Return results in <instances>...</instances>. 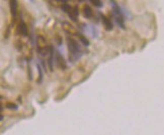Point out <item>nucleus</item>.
I'll return each instance as SVG.
<instances>
[{
	"mask_svg": "<svg viewBox=\"0 0 164 135\" xmlns=\"http://www.w3.org/2000/svg\"><path fill=\"white\" fill-rule=\"evenodd\" d=\"M89 1H90L94 6H96V7H98V8H100L101 6H103L101 0H89Z\"/></svg>",
	"mask_w": 164,
	"mask_h": 135,
	"instance_id": "12",
	"label": "nucleus"
},
{
	"mask_svg": "<svg viewBox=\"0 0 164 135\" xmlns=\"http://www.w3.org/2000/svg\"><path fill=\"white\" fill-rule=\"evenodd\" d=\"M58 1L62 2V3H66V2H67V0H58Z\"/></svg>",
	"mask_w": 164,
	"mask_h": 135,
	"instance_id": "14",
	"label": "nucleus"
},
{
	"mask_svg": "<svg viewBox=\"0 0 164 135\" xmlns=\"http://www.w3.org/2000/svg\"><path fill=\"white\" fill-rule=\"evenodd\" d=\"M15 33L17 35H22V37H27V26L23 20H20V21L18 22Z\"/></svg>",
	"mask_w": 164,
	"mask_h": 135,
	"instance_id": "2",
	"label": "nucleus"
},
{
	"mask_svg": "<svg viewBox=\"0 0 164 135\" xmlns=\"http://www.w3.org/2000/svg\"><path fill=\"white\" fill-rule=\"evenodd\" d=\"M61 8L64 10V11L66 12V13H68V12H69L70 10H71V8H72V7L69 5V4H67V3H64V4H62V5H61Z\"/></svg>",
	"mask_w": 164,
	"mask_h": 135,
	"instance_id": "11",
	"label": "nucleus"
},
{
	"mask_svg": "<svg viewBox=\"0 0 164 135\" xmlns=\"http://www.w3.org/2000/svg\"><path fill=\"white\" fill-rule=\"evenodd\" d=\"M2 119H3V116H2L1 114H0V121H1Z\"/></svg>",
	"mask_w": 164,
	"mask_h": 135,
	"instance_id": "16",
	"label": "nucleus"
},
{
	"mask_svg": "<svg viewBox=\"0 0 164 135\" xmlns=\"http://www.w3.org/2000/svg\"><path fill=\"white\" fill-rule=\"evenodd\" d=\"M49 54H50V56H49V68H50V71H53V56H54V50H53L52 46H49Z\"/></svg>",
	"mask_w": 164,
	"mask_h": 135,
	"instance_id": "8",
	"label": "nucleus"
},
{
	"mask_svg": "<svg viewBox=\"0 0 164 135\" xmlns=\"http://www.w3.org/2000/svg\"><path fill=\"white\" fill-rule=\"evenodd\" d=\"M56 63H57V66H58L59 69L66 70V68H67V65H66L65 60H64V58L61 56L60 54H59V52H57L56 54Z\"/></svg>",
	"mask_w": 164,
	"mask_h": 135,
	"instance_id": "4",
	"label": "nucleus"
},
{
	"mask_svg": "<svg viewBox=\"0 0 164 135\" xmlns=\"http://www.w3.org/2000/svg\"><path fill=\"white\" fill-rule=\"evenodd\" d=\"M38 70H39V74H40V79H39V83H41L42 82V79H43V73H42V71H41V67L40 66H38Z\"/></svg>",
	"mask_w": 164,
	"mask_h": 135,
	"instance_id": "13",
	"label": "nucleus"
},
{
	"mask_svg": "<svg viewBox=\"0 0 164 135\" xmlns=\"http://www.w3.org/2000/svg\"><path fill=\"white\" fill-rule=\"evenodd\" d=\"M101 20H103L104 28H105L106 30H112V28H114V25H112V21H110V19L107 17V16L101 15Z\"/></svg>",
	"mask_w": 164,
	"mask_h": 135,
	"instance_id": "5",
	"label": "nucleus"
},
{
	"mask_svg": "<svg viewBox=\"0 0 164 135\" xmlns=\"http://www.w3.org/2000/svg\"><path fill=\"white\" fill-rule=\"evenodd\" d=\"M2 109H3V108H2V104L0 103V111H2Z\"/></svg>",
	"mask_w": 164,
	"mask_h": 135,
	"instance_id": "15",
	"label": "nucleus"
},
{
	"mask_svg": "<svg viewBox=\"0 0 164 135\" xmlns=\"http://www.w3.org/2000/svg\"><path fill=\"white\" fill-rule=\"evenodd\" d=\"M67 43L68 48H69V56H77L80 52V48L78 45L77 41L73 39L72 37H67Z\"/></svg>",
	"mask_w": 164,
	"mask_h": 135,
	"instance_id": "1",
	"label": "nucleus"
},
{
	"mask_svg": "<svg viewBox=\"0 0 164 135\" xmlns=\"http://www.w3.org/2000/svg\"><path fill=\"white\" fill-rule=\"evenodd\" d=\"M82 12H83V16L86 18H91L92 17V9L90 8V6L89 5H86V4H84L82 7Z\"/></svg>",
	"mask_w": 164,
	"mask_h": 135,
	"instance_id": "7",
	"label": "nucleus"
},
{
	"mask_svg": "<svg viewBox=\"0 0 164 135\" xmlns=\"http://www.w3.org/2000/svg\"><path fill=\"white\" fill-rule=\"evenodd\" d=\"M77 37H79L80 41H81L83 45H89V41L84 37V35H82L81 33H77Z\"/></svg>",
	"mask_w": 164,
	"mask_h": 135,
	"instance_id": "9",
	"label": "nucleus"
},
{
	"mask_svg": "<svg viewBox=\"0 0 164 135\" xmlns=\"http://www.w3.org/2000/svg\"><path fill=\"white\" fill-rule=\"evenodd\" d=\"M68 14H69V16L71 17V19L73 20V21H76V20H77L76 18L79 15V8H78V6L77 5L73 6V7L71 8V10L68 12Z\"/></svg>",
	"mask_w": 164,
	"mask_h": 135,
	"instance_id": "6",
	"label": "nucleus"
},
{
	"mask_svg": "<svg viewBox=\"0 0 164 135\" xmlns=\"http://www.w3.org/2000/svg\"><path fill=\"white\" fill-rule=\"evenodd\" d=\"M9 7H10L11 15L14 19L12 22H15L16 16H17V1L16 0H9Z\"/></svg>",
	"mask_w": 164,
	"mask_h": 135,
	"instance_id": "3",
	"label": "nucleus"
},
{
	"mask_svg": "<svg viewBox=\"0 0 164 135\" xmlns=\"http://www.w3.org/2000/svg\"><path fill=\"white\" fill-rule=\"evenodd\" d=\"M5 106H6V108L10 109V110H16V109H17V105L14 104V103H12V102H7L5 104Z\"/></svg>",
	"mask_w": 164,
	"mask_h": 135,
	"instance_id": "10",
	"label": "nucleus"
}]
</instances>
